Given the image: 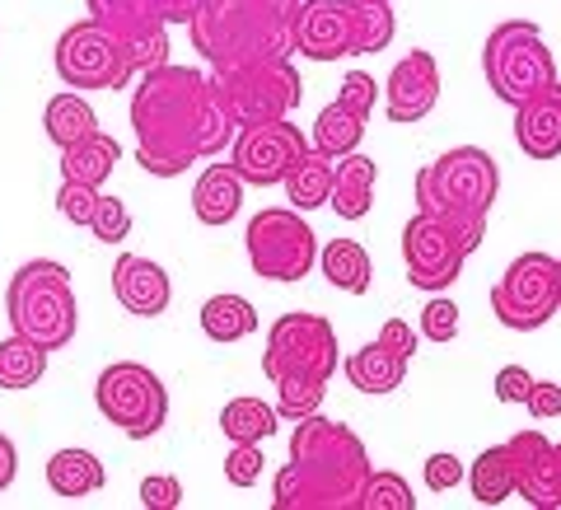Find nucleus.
<instances>
[{"label": "nucleus", "mask_w": 561, "mask_h": 510, "mask_svg": "<svg viewBox=\"0 0 561 510\" xmlns=\"http://www.w3.org/2000/svg\"><path fill=\"white\" fill-rule=\"evenodd\" d=\"M131 132L140 169L150 179H179L187 165L230 150L239 122L225 109L210 76L164 61L154 70H140V84L131 94Z\"/></svg>", "instance_id": "obj_1"}, {"label": "nucleus", "mask_w": 561, "mask_h": 510, "mask_svg": "<svg viewBox=\"0 0 561 510\" xmlns=\"http://www.w3.org/2000/svg\"><path fill=\"white\" fill-rule=\"evenodd\" d=\"M370 450L346 421H328L309 412L295 421L290 464L276 473L272 506L276 510H360L370 483Z\"/></svg>", "instance_id": "obj_2"}, {"label": "nucleus", "mask_w": 561, "mask_h": 510, "mask_svg": "<svg viewBox=\"0 0 561 510\" xmlns=\"http://www.w3.org/2000/svg\"><path fill=\"white\" fill-rule=\"evenodd\" d=\"M187 38L210 70L295 57L290 20L267 10L262 0H206L187 20Z\"/></svg>", "instance_id": "obj_3"}, {"label": "nucleus", "mask_w": 561, "mask_h": 510, "mask_svg": "<svg viewBox=\"0 0 561 510\" xmlns=\"http://www.w3.org/2000/svg\"><path fill=\"white\" fill-rule=\"evenodd\" d=\"M501 192V169L482 146H454L440 160L416 169V211L454 220L478 249L486 235V211Z\"/></svg>", "instance_id": "obj_4"}, {"label": "nucleus", "mask_w": 561, "mask_h": 510, "mask_svg": "<svg viewBox=\"0 0 561 510\" xmlns=\"http://www.w3.org/2000/svg\"><path fill=\"white\" fill-rule=\"evenodd\" d=\"M5 319L20 338L38 342L47 356L76 342L80 328V305H76V286H70V272L51 258H33L20 272L10 276L5 291Z\"/></svg>", "instance_id": "obj_5"}, {"label": "nucleus", "mask_w": 561, "mask_h": 510, "mask_svg": "<svg viewBox=\"0 0 561 510\" xmlns=\"http://www.w3.org/2000/svg\"><path fill=\"white\" fill-rule=\"evenodd\" d=\"M482 70H486L491 94L501 103H511V109H519V103L534 94H548L561 80L552 52L542 43V29L529 20H505L486 33Z\"/></svg>", "instance_id": "obj_6"}, {"label": "nucleus", "mask_w": 561, "mask_h": 510, "mask_svg": "<svg viewBox=\"0 0 561 510\" xmlns=\"http://www.w3.org/2000/svg\"><path fill=\"white\" fill-rule=\"evenodd\" d=\"M262 371L272 384H309L328 389L337 371V328L323 314H280L267 328V351H262Z\"/></svg>", "instance_id": "obj_7"}, {"label": "nucleus", "mask_w": 561, "mask_h": 510, "mask_svg": "<svg viewBox=\"0 0 561 510\" xmlns=\"http://www.w3.org/2000/svg\"><path fill=\"white\" fill-rule=\"evenodd\" d=\"M210 84L220 90L225 109L234 113L239 127H249V122L290 117L295 109H300V99H305V80H300V70H295L290 57L234 66V70H210Z\"/></svg>", "instance_id": "obj_8"}, {"label": "nucleus", "mask_w": 561, "mask_h": 510, "mask_svg": "<svg viewBox=\"0 0 561 510\" xmlns=\"http://www.w3.org/2000/svg\"><path fill=\"white\" fill-rule=\"evenodd\" d=\"M94 403L103 421L127 435V441H150L154 431L164 427L169 417V389L164 379L140 361H113L108 371H99V384H94Z\"/></svg>", "instance_id": "obj_9"}, {"label": "nucleus", "mask_w": 561, "mask_h": 510, "mask_svg": "<svg viewBox=\"0 0 561 510\" xmlns=\"http://www.w3.org/2000/svg\"><path fill=\"white\" fill-rule=\"evenodd\" d=\"M243 249H249V268L267 281H305L319 262V239L295 206L257 211L243 230Z\"/></svg>", "instance_id": "obj_10"}, {"label": "nucleus", "mask_w": 561, "mask_h": 510, "mask_svg": "<svg viewBox=\"0 0 561 510\" xmlns=\"http://www.w3.org/2000/svg\"><path fill=\"white\" fill-rule=\"evenodd\" d=\"M57 76L70 90H122L136 76V61L113 29L80 20L57 38Z\"/></svg>", "instance_id": "obj_11"}, {"label": "nucleus", "mask_w": 561, "mask_h": 510, "mask_svg": "<svg viewBox=\"0 0 561 510\" xmlns=\"http://www.w3.org/2000/svg\"><path fill=\"white\" fill-rule=\"evenodd\" d=\"M557 309H561V295H557L552 253H519L501 272L496 286H491V314L511 332H538L542 324H552Z\"/></svg>", "instance_id": "obj_12"}, {"label": "nucleus", "mask_w": 561, "mask_h": 510, "mask_svg": "<svg viewBox=\"0 0 561 510\" xmlns=\"http://www.w3.org/2000/svg\"><path fill=\"white\" fill-rule=\"evenodd\" d=\"M468 253H478L468 243V235L445 216H431V211H416V216L402 225V262H408V281L416 291H449L459 281Z\"/></svg>", "instance_id": "obj_13"}, {"label": "nucleus", "mask_w": 561, "mask_h": 510, "mask_svg": "<svg viewBox=\"0 0 561 510\" xmlns=\"http://www.w3.org/2000/svg\"><path fill=\"white\" fill-rule=\"evenodd\" d=\"M313 146L309 136L300 132V122H249V127L234 132V146H230V165L239 169L243 183L253 188H276L286 183V173L305 160Z\"/></svg>", "instance_id": "obj_14"}, {"label": "nucleus", "mask_w": 561, "mask_h": 510, "mask_svg": "<svg viewBox=\"0 0 561 510\" xmlns=\"http://www.w3.org/2000/svg\"><path fill=\"white\" fill-rule=\"evenodd\" d=\"M84 5H90V20L113 29L127 43L136 76L169 61V20L160 0H84Z\"/></svg>", "instance_id": "obj_15"}, {"label": "nucleus", "mask_w": 561, "mask_h": 510, "mask_svg": "<svg viewBox=\"0 0 561 510\" xmlns=\"http://www.w3.org/2000/svg\"><path fill=\"white\" fill-rule=\"evenodd\" d=\"M356 10L360 0H300L290 14V43L309 61L356 57Z\"/></svg>", "instance_id": "obj_16"}, {"label": "nucleus", "mask_w": 561, "mask_h": 510, "mask_svg": "<svg viewBox=\"0 0 561 510\" xmlns=\"http://www.w3.org/2000/svg\"><path fill=\"white\" fill-rule=\"evenodd\" d=\"M515 473V497H524L534 510H561V445L542 431H515L505 441Z\"/></svg>", "instance_id": "obj_17"}, {"label": "nucleus", "mask_w": 561, "mask_h": 510, "mask_svg": "<svg viewBox=\"0 0 561 510\" xmlns=\"http://www.w3.org/2000/svg\"><path fill=\"white\" fill-rule=\"evenodd\" d=\"M440 103V61L431 52H408L383 80V109L389 122H421Z\"/></svg>", "instance_id": "obj_18"}, {"label": "nucleus", "mask_w": 561, "mask_h": 510, "mask_svg": "<svg viewBox=\"0 0 561 510\" xmlns=\"http://www.w3.org/2000/svg\"><path fill=\"white\" fill-rule=\"evenodd\" d=\"M113 295H117V305L136 314V319H154V314H164L169 309V272L160 268V262H150V258H140V253H122L113 262Z\"/></svg>", "instance_id": "obj_19"}, {"label": "nucleus", "mask_w": 561, "mask_h": 510, "mask_svg": "<svg viewBox=\"0 0 561 510\" xmlns=\"http://www.w3.org/2000/svg\"><path fill=\"white\" fill-rule=\"evenodd\" d=\"M515 146L529 160H561V80L515 109Z\"/></svg>", "instance_id": "obj_20"}, {"label": "nucleus", "mask_w": 561, "mask_h": 510, "mask_svg": "<svg viewBox=\"0 0 561 510\" xmlns=\"http://www.w3.org/2000/svg\"><path fill=\"white\" fill-rule=\"evenodd\" d=\"M243 206V179L230 160H216L197 173L192 183V211H197L202 225H230Z\"/></svg>", "instance_id": "obj_21"}, {"label": "nucleus", "mask_w": 561, "mask_h": 510, "mask_svg": "<svg viewBox=\"0 0 561 510\" xmlns=\"http://www.w3.org/2000/svg\"><path fill=\"white\" fill-rule=\"evenodd\" d=\"M375 179L379 169L370 155H342L337 165H332V192H328V206L337 211L342 220H365L375 206Z\"/></svg>", "instance_id": "obj_22"}, {"label": "nucleus", "mask_w": 561, "mask_h": 510, "mask_svg": "<svg viewBox=\"0 0 561 510\" xmlns=\"http://www.w3.org/2000/svg\"><path fill=\"white\" fill-rule=\"evenodd\" d=\"M408 356H398V351L389 347V342H370V347H360V351H351V356L342 361V371H346V379L356 384L360 394H393L398 384H402V375H408Z\"/></svg>", "instance_id": "obj_23"}, {"label": "nucleus", "mask_w": 561, "mask_h": 510, "mask_svg": "<svg viewBox=\"0 0 561 510\" xmlns=\"http://www.w3.org/2000/svg\"><path fill=\"white\" fill-rule=\"evenodd\" d=\"M122 160V146L113 136H103V132H90V136H80L76 146H66L61 150V179H76V183H90V188H103L113 179V169Z\"/></svg>", "instance_id": "obj_24"}, {"label": "nucleus", "mask_w": 561, "mask_h": 510, "mask_svg": "<svg viewBox=\"0 0 561 510\" xmlns=\"http://www.w3.org/2000/svg\"><path fill=\"white\" fill-rule=\"evenodd\" d=\"M47 487L57 491V497L66 501H84V497H94V491L103 487V464L94 460L90 450H57L47 460Z\"/></svg>", "instance_id": "obj_25"}, {"label": "nucleus", "mask_w": 561, "mask_h": 510, "mask_svg": "<svg viewBox=\"0 0 561 510\" xmlns=\"http://www.w3.org/2000/svg\"><path fill=\"white\" fill-rule=\"evenodd\" d=\"M319 268H323V276L332 281V286L346 291V295H365V291H370V276H375L370 253H365L356 239L323 243V249H319Z\"/></svg>", "instance_id": "obj_26"}, {"label": "nucleus", "mask_w": 561, "mask_h": 510, "mask_svg": "<svg viewBox=\"0 0 561 510\" xmlns=\"http://www.w3.org/2000/svg\"><path fill=\"white\" fill-rule=\"evenodd\" d=\"M43 132H47V140L57 150H66V146H76L80 136H90V132H99V117H94V109L80 99V90H66V94H51L47 99V113H43Z\"/></svg>", "instance_id": "obj_27"}, {"label": "nucleus", "mask_w": 561, "mask_h": 510, "mask_svg": "<svg viewBox=\"0 0 561 510\" xmlns=\"http://www.w3.org/2000/svg\"><path fill=\"white\" fill-rule=\"evenodd\" d=\"M280 427V412L272 408V403H262L253 394H243V398H230L220 408V431H225V441L239 445V441H267V435H276Z\"/></svg>", "instance_id": "obj_28"}, {"label": "nucleus", "mask_w": 561, "mask_h": 510, "mask_svg": "<svg viewBox=\"0 0 561 510\" xmlns=\"http://www.w3.org/2000/svg\"><path fill=\"white\" fill-rule=\"evenodd\" d=\"M202 332L210 342H239V338H249V332H257V309L230 291L210 295L202 305Z\"/></svg>", "instance_id": "obj_29"}, {"label": "nucleus", "mask_w": 561, "mask_h": 510, "mask_svg": "<svg viewBox=\"0 0 561 510\" xmlns=\"http://www.w3.org/2000/svg\"><path fill=\"white\" fill-rule=\"evenodd\" d=\"M463 478H468L472 501L478 506H501L505 497H515V473H511V454H505V445H486Z\"/></svg>", "instance_id": "obj_30"}, {"label": "nucleus", "mask_w": 561, "mask_h": 510, "mask_svg": "<svg viewBox=\"0 0 561 510\" xmlns=\"http://www.w3.org/2000/svg\"><path fill=\"white\" fill-rule=\"evenodd\" d=\"M360 136H365V117L351 113L346 103H328V109L319 113V122H313L309 146L319 155H328V160H342V155H351L360 146Z\"/></svg>", "instance_id": "obj_31"}, {"label": "nucleus", "mask_w": 561, "mask_h": 510, "mask_svg": "<svg viewBox=\"0 0 561 510\" xmlns=\"http://www.w3.org/2000/svg\"><path fill=\"white\" fill-rule=\"evenodd\" d=\"M43 375H47V351L20 338V332H10L0 342V389H33Z\"/></svg>", "instance_id": "obj_32"}, {"label": "nucleus", "mask_w": 561, "mask_h": 510, "mask_svg": "<svg viewBox=\"0 0 561 510\" xmlns=\"http://www.w3.org/2000/svg\"><path fill=\"white\" fill-rule=\"evenodd\" d=\"M286 197L295 211H313V206H328V192H332V160L319 150H309L300 165L286 173Z\"/></svg>", "instance_id": "obj_33"}, {"label": "nucleus", "mask_w": 561, "mask_h": 510, "mask_svg": "<svg viewBox=\"0 0 561 510\" xmlns=\"http://www.w3.org/2000/svg\"><path fill=\"white\" fill-rule=\"evenodd\" d=\"M393 10L389 0H360L356 10V57H370V52H383L393 43Z\"/></svg>", "instance_id": "obj_34"}, {"label": "nucleus", "mask_w": 561, "mask_h": 510, "mask_svg": "<svg viewBox=\"0 0 561 510\" xmlns=\"http://www.w3.org/2000/svg\"><path fill=\"white\" fill-rule=\"evenodd\" d=\"M360 510H416V497L402 473H370Z\"/></svg>", "instance_id": "obj_35"}, {"label": "nucleus", "mask_w": 561, "mask_h": 510, "mask_svg": "<svg viewBox=\"0 0 561 510\" xmlns=\"http://www.w3.org/2000/svg\"><path fill=\"white\" fill-rule=\"evenodd\" d=\"M90 230L103 243H122V239L131 235V211H127V202H122V197H103V192H99L94 216H90Z\"/></svg>", "instance_id": "obj_36"}, {"label": "nucleus", "mask_w": 561, "mask_h": 510, "mask_svg": "<svg viewBox=\"0 0 561 510\" xmlns=\"http://www.w3.org/2000/svg\"><path fill=\"white\" fill-rule=\"evenodd\" d=\"M421 332H426L431 342H454L459 338V305L435 291L426 301V309H421Z\"/></svg>", "instance_id": "obj_37"}, {"label": "nucleus", "mask_w": 561, "mask_h": 510, "mask_svg": "<svg viewBox=\"0 0 561 510\" xmlns=\"http://www.w3.org/2000/svg\"><path fill=\"white\" fill-rule=\"evenodd\" d=\"M94 202H99V188L76 183V179H61V188H57V211H61L70 225H90Z\"/></svg>", "instance_id": "obj_38"}, {"label": "nucleus", "mask_w": 561, "mask_h": 510, "mask_svg": "<svg viewBox=\"0 0 561 510\" xmlns=\"http://www.w3.org/2000/svg\"><path fill=\"white\" fill-rule=\"evenodd\" d=\"M225 478H230L234 487H253L262 478V445L239 441L230 454H225Z\"/></svg>", "instance_id": "obj_39"}, {"label": "nucleus", "mask_w": 561, "mask_h": 510, "mask_svg": "<svg viewBox=\"0 0 561 510\" xmlns=\"http://www.w3.org/2000/svg\"><path fill=\"white\" fill-rule=\"evenodd\" d=\"M337 103H346V109L360 113V117H370L375 113V76H365V70H346Z\"/></svg>", "instance_id": "obj_40"}, {"label": "nucleus", "mask_w": 561, "mask_h": 510, "mask_svg": "<svg viewBox=\"0 0 561 510\" xmlns=\"http://www.w3.org/2000/svg\"><path fill=\"white\" fill-rule=\"evenodd\" d=\"M140 506L146 510H179L183 506V483L160 473V478H146L140 483Z\"/></svg>", "instance_id": "obj_41"}, {"label": "nucleus", "mask_w": 561, "mask_h": 510, "mask_svg": "<svg viewBox=\"0 0 561 510\" xmlns=\"http://www.w3.org/2000/svg\"><path fill=\"white\" fill-rule=\"evenodd\" d=\"M463 483V464H459V454H431L426 460V487L431 491H454Z\"/></svg>", "instance_id": "obj_42"}, {"label": "nucleus", "mask_w": 561, "mask_h": 510, "mask_svg": "<svg viewBox=\"0 0 561 510\" xmlns=\"http://www.w3.org/2000/svg\"><path fill=\"white\" fill-rule=\"evenodd\" d=\"M524 408H529V417H538V421L561 417V384L557 379H534V389H529V398H524Z\"/></svg>", "instance_id": "obj_43"}, {"label": "nucleus", "mask_w": 561, "mask_h": 510, "mask_svg": "<svg viewBox=\"0 0 561 510\" xmlns=\"http://www.w3.org/2000/svg\"><path fill=\"white\" fill-rule=\"evenodd\" d=\"M534 389V375L524 371V365H505V371L496 375V398L501 403H524Z\"/></svg>", "instance_id": "obj_44"}, {"label": "nucleus", "mask_w": 561, "mask_h": 510, "mask_svg": "<svg viewBox=\"0 0 561 510\" xmlns=\"http://www.w3.org/2000/svg\"><path fill=\"white\" fill-rule=\"evenodd\" d=\"M379 342H389L398 356H408L412 361V351H416V332H412V324L408 319H389L379 328Z\"/></svg>", "instance_id": "obj_45"}, {"label": "nucleus", "mask_w": 561, "mask_h": 510, "mask_svg": "<svg viewBox=\"0 0 561 510\" xmlns=\"http://www.w3.org/2000/svg\"><path fill=\"white\" fill-rule=\"evenodd\" d=\"M14 473H20V454H14V441L0 431V491H10Z\"/></svg>", "instance_id": "obj_46"}, {"label": "nucleus", "mask_w": 561, "mask_h": 510, "mask_svg": "<svg viewBox=\"0 0 561 510\" xmlns=\"http://www.w3.org/2000/svg\"><path fill=\"white\" fill-rule=\"evenodd\" d=\"M160 5H164V20H169V24H187L192 14L206 5V0H160Z\"/></svg>", "instance_id": "obj_47"}, {"label": "nucleus", "mask_w": 561, "mask_h": 510, "mask_svg": "<svg viewBox=\"0 0 561 510\" xmlns=\"http://www.w3.org/2000/svg\"><path fill=\"white\" fill-rule=\"evenodd\" d=\"M262 5H267V10H276V14H286V20H290V14L300 10V0H262Z\"/></svg>", "instance_id": "obj_48"}, {"label": "nucleus", "mask_w": 561, "mask_h": 510, "mask_svg": "<svg viewBox=\"0 0 561 510\" xmlns=\"http://www.w3.org/2000/svg\"><path fill=\"white\" fill-rule=\"evenodd\" d=\"M557 295H561V258H557Z\"/></svg>", "instance_id": "obj_49"}]
</instances>
